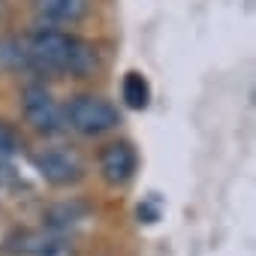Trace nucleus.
<instances>
[{
    "mask_svg": "<svg viewBox=\"0 0 256 256\" xmlns=\"http://www.w3.org/2000/svg\"><path fill=\"white\" fill-rule=\"evenodd\" d=\"M18 151H22V139H18V133L12 130L6 120H0V160L16 157Z\"/></svg>",
    "mask_w": 256,
    "mask_h": 256,
    "instance_id": "obj_10",
    "label": "nucleus"
},
{
    "mask_svg": "<svg viewBox=\"0 0 256 256\" xmlns=\"http://www.w3.org/2000/svg\"><path fill=\"white\" fill-rule=\"evenodd\" d=\"M120 96H124L126 106L136 108V112L148 108V102H151V84H148V78L142 72H126L124 82H120Z\"/></svg>",
    "mask_w": 256,
    "mask_h": 256,
    "instance_id": "obj_8",
    "label": "nucleus"
},
{
    "mask_svg": "<svg viewBox=\"0 0 256 256\" xmlns=\"http://www.w3.org/2000/svg\"><path fill=\"white\" fill-rule=\"evenodd\" d=\"M0 70L10 72H28V52H24V36H4L0 40Z\"/></svg>",
    "mask_w": 256,
    "mask_h": 256,
    "instance_id": "obj_9",
    "label": "nucleus"
},
{
    "mask_svg": "<svg viewBox=\"0 0 256 256\" xmlns=\"http://www.w3.org/2000/svg\"><path fill=\"white\" fill-rule=\"evenodd\" d=\"M160 217V211L157 208H151V205H139V220H145V223H154Z\"/></svg>",
    "mask_w": 256,
    "mask_h": 256,
    "instance_id": "obj_11",
    "label": "nucleus"
},
{
    "mask_svg": "<svg viewBox=\"0 0 256 256\" xmlns=\"http://www.w3.org/2000/svg\"><path fill=\"white\" fill-rule=\"evenodd\" d=\"M28 72L46 78H90L100 70V52L94 42L66 34L60 28H36L24 36Z\"/></svg>",
    "mask_w": 256,
    "mask_h": 256,
    "instance_id": "obj_1",
    "label": "nucleus"
},
{
    "mask_svg": "<svg viewBox=\"0 0 256 256\" xmlns=\"http://www.w3.org/2000/svg\"><path fill=\"white\" fill-rule=\"evenodd\" d=\"M64 118H66V130L78 133V136H102V133H112L120 126V112L114 102H108L106 96H96V94H78L66 102L64 108Z\"/></svg>",
    "mask_w": 256,
    "mask_h": 256,
    "instance_id": "obj_2",
    "label": "nucleus"
},
{
    "mask_svg": "<svg viewBox=\"0 0 256 256\" xmlns=\"http://www.w3.org/2000/svg\"><path fill=\"white\" fill-rule=\"evenodd\" d=\"M96 166H100V175H102L106 184L120 187L136 175L139 154H136V148L130 142H108V145H102Z\"/></svg>",
    "mask_w": 256,
    "mask_h": 256,
    "instance_id": "obj_5",
    "label": "nucleus"
},
{
    "mask_svg": "<svg viewBox=\"0 0 256 256\" xmlns=\"http://www.w3.org/2000/svg\"><path fill=\"white\" fill-rule=\"evenodd\" d=\"M10 250L18 256H72V244L60 232H18L10 238Z\"/></svg>",
    "mask_w": 256,
    "mask_h": 256,
    "instance_id": "obj_6",
    "label": "nucleus"
},
{
    "mask_svg": "<svg viewBox=\"0 0 256 256\" xmlns=\"http://www.w3.org/2000/svg\"><path fill=\"white\" fill-rule=\"evenodd\" d=\"M22 112L30 130H36L40 136H60L66 133V118L64 108L58 106V100L52 96V90L40 82L28 84L22 90Z\"/></svg>",
    "mask_w": 256,
    "mask_h": 256,
    "instance_id": "obj_3",
    "label": "nucleus"
},
{
    "mask_svg": "<svg viewBox=\"0 0 256 256\" xmlns=\"http://www.w3.org/2000/svg\"><path fill=\"white\" fill-rule=\"evenodd\" d=\"M34 166L52 187H72L84 178V160L70 148H42L34 154Z\"/></svg>",
    "mask_w": 256,
    "mask_h": 256,
    "instance_id": "obj_4",
    "label": "nucleus"
},
{
    "mask_svg": "<svg viewBox=\"0 0 256 256\" xmlns=\"http://www.w3.org/2000/svg\"><path fill=\"white\" fill-rule=\"evenodd\" d=\"M34 12L48 28H72L90 12V0H34Z\"/></svg>",
    "mask_w": 256,
    "mask_h": 256,
    "instance_id": "obj_7",
    "label": "nucleus"
}]
</instances>
